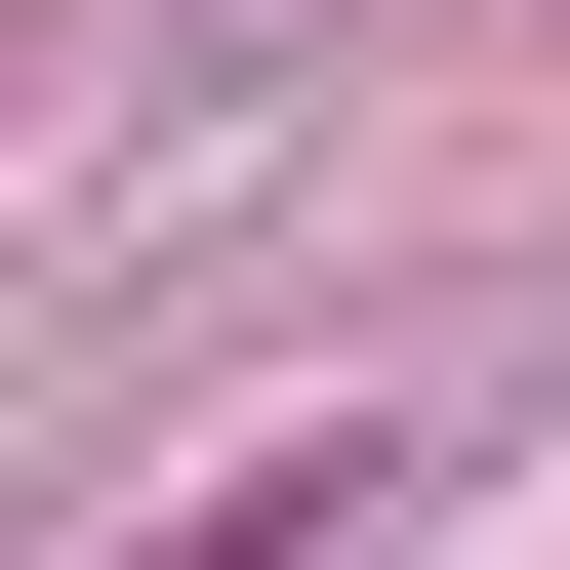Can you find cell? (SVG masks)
Wrapping results in <instances>:
<instances>
[{"instance_id": "obj_1", "label": "cell", "mask_w": 570, "mask_h": 570, "mask_svg": "<svg viewBox=\"0 0 570 570\" xmlns=\"http://www.w3.org/2000/svg\"><path fill=\"white\" fill-rule=\"evenodd\" d=\"M164 570H326V489H245V530H164Z\"/></svg>"}]
</instances>
